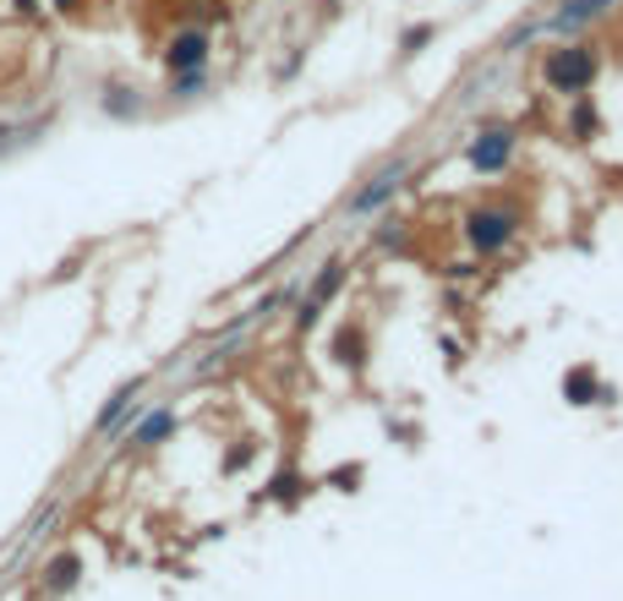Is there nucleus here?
Here are the masks:
<instances>
[{
  "mask_svg": "<svg viewBox=\"0 0 623 601\" xmlns=\"http://www.w3.org/2000/svg\"><path fill=\"white\" fill-rule=\"evenodd\" d=\"M564 400H569V405H608L613 394L602 389V378H597L591 367H575V372L564 378Z\"/></svg>",
  "mask_w": 623,
  "mask_h": 601,
  "instance_id": "nucleus-6",
  "label": "nucleus"
},
{
  "mask_svg": "<svg viewBox=\"0 0 623 601\" xmlns=\"http://www.w3.org/2000/svg\"><path fill=\"white\" fill-rule=\"evenodd\" d=\"M422 44H433V28H411V33L400 39V55H416Z\"/></svg>",
  "mask_w": 623,
  "mask_h": 601,
  "instance_id": "nucleus-16",
  "label": "nucleus"
},
{
  "mask_svg": "<svg viewBox=\"0 0 623 601\" xmlns=\"http://www.w3.org/2000/svg\"><path fill=\"white\" fill-rule=\"evenodd\" d=\"M394 192H400V170H389V175H378L372 186H361V192L350 197V214H372V208H383Z\"/></svg>",
  "mask_w": 623,
  "mask_h": 601,
  "instance_id": "nucleus-8",
  "label": "nucleus"
},
{
  "mask_svg": "<svg viewBox=\"0 0 623 601\" xmlns=\"http://www.w3.org/2000/svg\"><path fill=\"white\" fill-rule=\"evenodd\" d=\"M613 0H564L553 17H547V28H580V22H591V17H602Z\"/></svg>",
  "mask_w": 623,
  "mask_h": 601,
  "instance_id": "nucleus-9",
  "label": "nucleus"
},
{
  "mask_svg": "<svg viewBox=\"0 0 623 601\" xmlns=\"http://www.w3.org/2000/svg\"><path fill=\"white\" fill-rule=\"evenodd\" d=\"M466 159L481 170V175H498L509 159H514V127H481L466 143Z\"/></svg>",
  "mask_w": 623,
  "mask_h": 601,
  "instance_id": "nucleus-3",
  "label": "nucleus"
},
{
  "mask_svg": "<svg viewBox=\"0 0 623 601\" xmlns=\"http://www.w3.org/2000/svg\"><path fill=\"white\" fill-rule=\"evenodd\" d=\"M11 6H17L22 17H39V0H11Z\"/></svg>",
  "mask_w": 623,
  "mask_h": 601,
  "instance_id": "nucleus-18",
  "label": "nucleus"
},
{
  "mask_svg": "<svg viewBox=\"0 0 623 601\" xmlns=\"http://www.w3.org/2000/svg\"><path fill=\"white\" fill-rule=\"evenodd\" d=\"M105 110H110V116H138V110H143V99H138L132 88H121V83H116V88H105Z\"/></svg>",
  "mask_w": 623,
  "mask_h": 601,
  "instance_id": "nucleus-13",
  "label": "nucleus"
},
{
  "mask_svg": "<svg viewBox=\"0 0 623 601\" xmlns=\"http://www.w3.org/2000/svg\"><path fill=\"white\" fill-rule=\"evenodd\" d=\"M597 72H602V55H597L591 44H564V50H553L547 66H542V77H547L553 94H586V88L597 83Z\"/></svg>",
  "mask_w": 623,
  "mask_h": 601,
  "instance_id": "nucleus-1",
  "label": "nucleus"
},
{
  "mask_svg": "<svg viewBox=\"0 0 623 601\" xmlns=\"http://www.w3.org/2000/svg\"><path fill=\"white\" fill-rule=\"evenodd\" d=\"M514 214L509 208H470L466 214V241L476 252H503L509 241H514Z\"/></svg>",
  "mask_w": 623,
  "mask_h": 601,
  "instance_id": "nucleus-2",
  "label": "nucleus"
},
{
  "mask_svg": "<svg viewBox=\"0 0 623 601\" xmlns=\"http://www.w3.org/2000/svg\"><path fill=\"white\" fill-rule=\"evenodd\" d=\"M164 66L170 72H203L208 66V39L203 33H175L170 50H164Z\"/></svg>",
  "mask_w": 623,
  "mask_h": 601,
  "instance_id": "nucleus-5",
  "label": "nucleus"
},
{
  "mask_svg": "<svg viewBox=\"0 0 623 601\" xmlns=\"http://www.w3.org/2000/svg\"><path fill=\"white\" fill-rule=\"evenodd\" d=\"M597 127H602V116H597V110L580 99V105H575V116H569V132H575V143H591V138H597Z\"/></svg>",
  "mask_w": 623,
  "mask_h": 601,
  "instance_id": "nucleus-12",
  "label": "nucleus"
},
{
  "mask_svg": "<svg viewBox=\"0 0 623 601\" xmlns=\"http://www.w3.org/2000/svg\"><path fill=\"white\" fill-rule=\"evenodd\" d=\"M17 143H28V132L22 127H0V153H11Z\"/></svg>",
  "mask_w": 623,
  "mask_h": 601,
  "instance_id": "nucleus-17",
  "label": "nucleus"
},
{
  "mask_svg": "<svg viewBox=\"0 0 623 601\" xmlns=\"http://www.w3.org/2000/svg\"><path fill=\"white\" fill-rule=\"evenodd\" d=\"M203 83H208V72H175V99H192V94H203Z\"/></svg>",
  "mask_w": 623,
  "mask_h": 601,
  "instance_id": "nucleus-15",
  "label": "nucleus"
},
{
  "mask_svg": "<svg viewBox=\"0 0 623 601\" xmlns=\"http://www.w3.org/2000/svg\"><path fill=\"white\" fill-rule=\"evenodd\" d=\"M334 350H339V361H345V367H361V328H339Z\"/></svg>",
  "mask_w": 623,
  "mask_h": 601,
  "instance_id": "nucleus-14",
  "label": "nucleus"
},
{
  "mask_svg": "<svg viewBox=\"0 0 623 601\" xmlns=\"http://www.w3.org/2000/svg\"><path fill=\"white\" fill-rule=\"evenodd\" d=\"M345 285V263H328L323 274H317V285H312V296L302 300V312H296V328H312L317 317H323V306H328V296Z\"/></svg>",
  "mask_w": 623,
  "mask_h": 601,
  "instance_id": "nucleus-4",
  "label": "nucleus"
},
{
  "mask_svg": "<svg viewBox=\"0 0 623 601\" xmlns=\"http://www.w3.org/2000/svg\"><path fill=\"white\" fill-rule=\"evenodd\" d=\"M55 11H83V0H50Z\"/></svg>",
  "mask_w": 623,
  "mask_h": 601,
  "instance_id": "nucleus-19",
  "label": "nucleus"
},
{
  "mask_svg": "<svg viewBox=\"0 0 623 601\" xmlns=\"http://www.w3.org/2000/svg\"><path fill=\"white\" fill-rule=\"evenodd\" d=\"M77 575H83L77 553H61V558H50V569H44V591H72Z\"/></svg>",
  "mask_w": 623,
  "mask_h": 601,
  "instance_id": "nucleus-11",
  "label": "nucleus"
},
{
  "mask_svg": "<svg viewBox=\"0 0 623 601\" xmlns=\"http://www.w3.org/2000/svg\"><path fill=\"white\" fill-rule=\"evenodd\" d=\"M170 433H175V411H154V416H143V422H138L132 444H138V449H154V444H164Z\"/></svg>",
  "mask_w": 623,
  "mask_h": 601,
  "instance_id": "nucleus-10",
  "label": "nucleus"
},
{
  "mask_svg": "<svg viewBox=\"0 0 623 601\" xmlns=\"http://www.w3.org/2000/svg\"><path fill=\"white\" fill-rule=\"evenodd\" d=\"M143 394V378H132V383H121L110 400H105V411H99V422H94V433H116L127 416H132V400Z\"/></svg>",
  "mask_w": 623,
  "mask_h": 601,
  "instance_id": "nucleus-7",
  "label": "nucleus"
}]
</instances>
